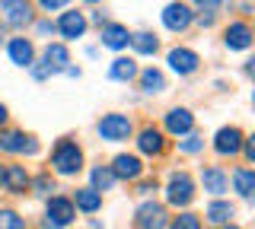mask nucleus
<instances>
[{"instance_id": "nucleus-1", "label": "nucleus", "mask_w": 255, "mask_h": 229, "mask_svg": "<svg viewBox=\"0 0 255 229\" xmlns=\"http://www.w3.org/2000/svg\"><path fill=\"white\" fill-rule=\"evenodd\" d=\"M51 169L58 175H77L83 169V150H80L74 140H61L58 147L51 150Z\"/></svg>"}, {"instance_id": "nucleus-2", "label": "nucleus", "mask_w": 255, "mask_h": 229, "mask_svg": "<svg viewBox=\"0 0 255 229\" xmlns=\"http://www.w3.org/2000/svg\"><path fill=\"white\" fill-rule=\"evenodd\" d=\"M166 201L172 207H188L195 201V181H191L188 172H172L169 181H166Z\"/></svg>"}, {"instance_id": "nucleus-3", "label": "nucleus", "mask_w": 255, "mask_h": 229, "mask_svg": "<svg viewBox=\"0 0 255 229\" xmlns=\"http://www.w3.org/2000/svg\"><path fill=\"white\" fill-rule=\"evenodd\" d=\"M74 217H77V210H74V201L70 197H61V194H54V197H48V207H45V229H61V226H67V223H74Z\"/></svg>"}, {"instance_id": "nucleus-4", "label": "nucleus", "mask_w": 255, "mask_h": 229, "mask_svg": "<svg viewBox=\"0 0 255 229\" xmlns=\"http://www.w3.org/2000/svg\"><path fill=\"white\" fill-rule=\"evenodd\" d=\"M96 131H99V137L109 140V144H122V140L131 137L134 124H131L128 115H106L99 124H96Z\"/></svg>"}, {"instance_id": "nucleus-5", "label": "nucleus", "mask_w": 255, "mask_h": 229, "mask_svg": "<svg viewBox=\"0 0 255 229\" xmlns=\"http://www.w3.org/2000/svg\"><path fill=\"white\" fill-rule=\"evenodd\" d=\"M0 22L10 29H22L32 22V3L29 0H0Z\"/></svg>"}, {"instance_id": "nucleus-6", "label": "nucleus", "mask_w": 255, "mask_h": 229, "mask_svg": "<svg viewBox=\"0 0 255 229\" xmlns=\"http://www.w3.org/2000/svg\"><path fill=\"white\" fill-rule=\"evenodd\" d=\"M137 229H166L169 226V213H166L163 204L156 201H143L137 207V217H134Z\"/></svg>"}, {"instance_id": "nucleus-7", "label": "nucleus", "mask_w": 255, "mask_h": 229, "mask_svg": "<svg viewBox=\"0 0 255 229\" xmlns=\"http://www.w3.org/2000/svg\"><path fill=\"white\" fill-rule=\"evenodd\" d=\"M0 153H13V156H22V153H38V144L22 131H0Z\"/></svg>"}, {"instance_id": "nucleus-8", "label": "nucleus", "mask_w": 255, "mask_h": 229, "mask_svg": "<svg viewBox=\"0 0 255 229\" xmlns=\"http://www.w3.org/2000/svg\"><path fill=\"white\" fill-rule=\"evenodd\" d=\"M191 19H195V13H191L188 3H169L163 10V26L169 29V32H185L191 26Z\"/></svg>"}, {"instance_id": "nucleus-9", "label": "nucleus", "mask_w": 255, "mask_h": 229, "mask_svg": "<svg viewBox=\"0 0 255 229\" xmlns=\"http://www.w3.org/2000/svg\"><path fill=\"white\" fill-rule=\"evenodd\" d=\"M29 188V175L22 165H6L0 169V191H10V194H26Z\"/></svg>"}, {"instance_id": "nucleus-10", "label": "nucleus", "mask_w": 255, "mask_h": 229, "mask_svg": "<svg viewBox=\"0 0 255 229\" xmlns=\"http://www.w3.org/2000/svg\"><path fill=\"white\" fill-rule=\"evenodd\" d=\"M243 131L239 128H220L217 137H214V150H217L220 156H236L239 150H243Z\"/></svg>"}, {"instance_id": "nucleus-11", "label": "nucleus", "mask_w": 255, "mask_h": 229, "mask_svg": "<svg viewBox=\"0 0 255 229\" xmlns=\"http://www.w3.org/2000/svg\"><path fill=\"white\" fill-rule=\"evenodd\" d=\"M109 169L115 172V178H125V181H137L143 175V162L137 159V156H131V153L115 156V162H112Z\"/></svg>"}, {"instance_id": "nucleus-12", "label": "nucleus", "mask_w": 255, "mask_h": 229, "mask_svg": "<svg viewBox=\"0 0 255 229\" xmlns=\"http://www.w3.org/2000/svg\"><path fill=\"white\" fill-rule=\"evenodd\" d=\"M166 61H169V67H172L179 76H188V74H195V70H198V64H201V58H198V54L191 51V48H172Z\"/></svg>"}, {"instance_id": "nucleus-13", "label": "nucleus", "mask_w": 255, "mask_h": 229, "mask_svg": "<svg viewBox=\"0 0 255 229\" xmlns=\"http://www.w3.org/2000/svg\"><path fill=\"white\" fill-rule=\"evenodd\" d=\"M223 42H227L230 51H246L252 45V29L249 22H230L227 32H223Z\"/></svg>"}, {"instance_id": "nucleus-14", "label": "nucleus", "mask_w": 255, "mask_h": 229, "mask_svg": "<svg viewBox=\"0 0 255 229\" xmlns=\"http://www.w3.org/2000/svg\"><path fill=\"white\" fill-rule=\"evenodd\" d=\"M6 54H10V61L16 67H32V61H35V48H32L29 38H10Z\"/></svg>"}, {"instance_id": "nucleus-15", "label": "nucleus", "mask_w": 255, "mask_h": 229, "mask_svg": "<svg viewBox=\"0 0 255 229\" xmlns=\"http://www.w3.org/2000/svg\"><path fill=\"white\" fill-rule=\"evenodd\" d=\"M58 32L64 38H80L86 32V16L80 10H70V13H64V16L58 19Z\"/></svg>"}, {"instance_id": "nucleus-16", "label": "nucleus", "mask_w": 255, "mask_h": 229, "mask_svg": "<svg viewBox=\"0 0 255 229\" xmlns=\"http://www.w3.org/2000/svg\"><path fill=\"white\" fill-rule=\"evenodd\" d=\"M201 185H204L207 194H223L227 185H230V178L220 165H207V169H201Z\"/></svg>"}, {"instance_id": "nucleus-17", "label": "nucleus", "mask_w": 255, "mask_h": 229, "mask_svg": "<svg viewBox=\"0 0 255 229\" xmlns=\"http://www.w3.org/2000/svg\"><path fill=\"white\" fill-rule=\"evenodd\" d=\"M191 124H195V118H191L188 108H172V112L166 115V131L175 134V137H182V134H191Z\"/></svg>"}, {"instance_id": "nucleus-18", "label": "nucleus", "mask_w": 255, "mask_h": 229, "mask_svg": "<svg viewBox=\"0 0 255 229\" xmlns=\"http://www.w3.org/2000/svg\"><path fill=\"white\" fill-rule=\"evenodd\" d=\"M128 29L125 26H118V22H106L102 26V45L106 48H112V51H122V48H128Z\"/></svg>"}, {"instance_id": "nucleus-19", "label": "nucleus", "mask_w": 255, "mask_h": 229, "mask_svg": "<svg viewBox=\"0 0 255 229\" xmlns=\"http://www.w3.org/2000/svg\"><path fill=\"white\" fill-rule=\"evenodd\" d=\"M137 147H140V153H147V156H159V153H163V147H166L163 131H156V128H143V131H140V137H137Z\"/></svg>"}, {"instance_id": "nucleus-20", "label": "nucleus", "mask_w": 255, "mask_h": 229, "mask_svg": "<svg viewBox=\"0 0 255 229\" xmlns=\"http://www.w3.org/2000/svg\"><path fill=\"white\" fill-rule=\"evenodd\" d=\"M204 217L211 220V223H217V226H227V223H233L236 207L230 201H211V204H207V210H204Z\"/></svg>"}, {"instance_id": "nucleus-21", "label": "nucleus", "mask_w": 255, "mask_h": 229, "mask_svg": "<svg viewBox=\"0 0 255 229\" xmlns=\"http://www.w3.org/2000/svg\"><path fill=\"white\" fill-rule=\"evenodd\" d=\"M102 207V194L93 191V188H77L74 191V210H83V213H96Z\"/></svg>"}, {"instance_id": "nucleus-22", "label": "nucleus", "mask_w": 255, "mask_h": 229, "mask_svg": "<svg viewBox=\"0 0 255 229\" xmlns=\"http://www.w3.org/2000/svg\"><path fill=\"white\" fill-rule=\"evenodd\" d=\"M137 76V64H134L131 58H115L109 67V80H118V83H128Z\"/></svg>"}, {"instance_id": "nucleus-23", "label": "nucleus", "mask_w": 255, "mask_h": 229, "mask_svg": "<svg viewBox=\"0 0 255 229\" xmlns=\"http://www.w3.org/2000/svg\"><path fill=\"white\" fill-rule=\"evenodd\" d=\"M67 64H70V54H67L64 45H48V48H45V67L51 70V74L67 70Z\"/></svg>"}, {"instance_id": "nucleus-24", "label": "nucleus", "mask_w": 255, "mask_h": 229, "mask_svg": "<svg viewBox=\"0 0 255 229\" xmlns=\"http://www.w3.org/2000/svg\"><path fill=\"white\" fill-rule=\"evenodd\" d=\"M233 188H236V194L239 197H246V201H249L252 197V191H255V172L252 169H233Z\"/></svg>"}, {"instance_id": "nucleus-25", "label": "nucleus", "mask_w": 255, "mask_h": 229, "mask_svg": "<svg viewBox=\"0 0 255 229\" xmlns=\"http://www.w3.org/2000/svg\"><path fill=\"white\" fill-rule=\"evenodd\" d=\"M90 178H93L90 188H93V191H99V194H102V191H112V188H115V181H118L115 172H112L109 165H96V169L90 172Z\"/></svg>"}, {"instance_id": "nucleus-26", "label": "nucleus", "mask_w": 255, "mask_h": 229, "mask_svg": "<svg viewBox=\"0 0 255 229\" xmlns=\"http://www.w3.org/2000/svg\"><path fill=\"white\" fill-rule=\"evenodd\" d=\"M140 89L150 92V96H153V92H163L166 89V76L159 74V70H153V67L143 70V74H140Z\"/></svg>"}, {"instance_id": "nucleus-27", "label": "nucleus", "mask_w": 255, "mask_h": 229, "mask_svg": "<svg viewBox=\"0 0 255 229\" xmlns=\"http://www.w3.org/2000/svg\"><path fill=\"white\" fill-rule=\"evenodd\" d=\"M128 42H131V48L137 54H156V48H159L156 35H150V32H137V35L128 38Z\"/></svg>"}, {"instance_id": "nucleus-28", "label": "nucleus", "mask_w": 255, "mask_h": 229, "mask_svg": "<svg viewBox=\"0 0 255 229\" xmlns=\"http://www.w3.org/2000/svg\"><path fill=\"white\" fill-rule=\"evenodd\" d=\"M169 229H201V217H198V213L182 210L179 217H172V220H169Z\"/></svg>"}, {"instance_id": "nucleus-29", "label": "nucleus", "mask_w": 255, "mask_h": 229, "mask_svg": "<svg viewBox=\"0 0 255 229\" xmlns=\"http://www.w3.org/2000/svg\"><path fill=\"white\" fill-rule=\"evenodd\" d=\"M29 188H32V194H35V197H45V194L54 191V181H51L48 172H42L38 178H29Z\"/></svg>"}, {"instance_id": "nucleus-30", "label": "nucleus", "mask_w": 255, "mask_h": 229, "mask_svg": "<svg viewBox=\"0 0 255 229\" xmlns=\"http://www.w3.org/2000/svg\"><path fill=\"white\" fill-rule=\"evenodd\" d=\"M0 229H26V220L16 210H0Z\"/></svg>"}, {"instance_id": "nucleus-31", "label": "nucleus", "mask_w": 255, "mask_h": 229, "mask_svg": "<svg viewBox=\"0 0 255 229\" xmlns=\"http://www.w3.org/2000/svg\"><path fill=\"white\" fill-rule=\"evenodd\" d=\"M179 150L182 153H198V150H204V137L201 134H188L185 140H179Z\"/></svg>"}, {"instance_id": "nucleus-32", "label": "nucleus", "mask_w": 255, "mask_h": 229, "mask_svg": "<svg viewBox=\"0 0 255 229\" xmlns=\"http://www.w3.org/2000/svg\"><path fill=\"white\" fill-rule=\"evenodd\" d=\"M67 3H70V0H38V6L48 10V13H51V10H61V6H67Z\"/></svg>"}, {"instance_id": "nucleus-33", "label": "nucleus", "mask_w": 255, "mask_h": 229, "mask_svg": "<svg viewBox=\"0 0 255 229\" xmlns=\"http://www.w3.org/2000/svg\"><path fill=\"white\" fill-rule=\"evenodd\" d=\"M195 3H198V6H204V10L211 13L214 6H220V3H223V0H195Z\"/></svg>"}, {"instance_id": "nucleus-34", "label": "nucleus", "mask_w": 255, "mask_h": 229, "mask_svg": "<svg viewBox=\"0 0 255 229\" xmlns=\"http://www.w3.org/2000/svg\"><path fill=\"white\" fill-rule=\"evenodd\" d=\"M150 191H156V181H140L137 194H150Z\"/></svg>"}, {"instance_id": "nucleus-35", "label": "nucleus", "mask_w": 255, "mask_h": 229, "mask_svg": "<svg viewBox=\"0 0 255 229\" xmlns=\"http://www.w3.org/2000/svg\"><path fill=\"white\" fill-rule=\"evenodd\" d=\"M198 26H214V13H201V16H198Z\"/></svg>"}, {"instance_id": "nucleus-36", "label": "nucleus", "mask_w": 255, "mask_h": 229, "mask_svg": "<svg viewBox=\"0 0 255 229\" xmlns=\"http://www.w3.org/2000/svg\"><path fill=\"white\" fill-rule=\"evenodd\" d=\"M243 150H246V156H249V159H255V144H252V140H243Z\"/></svg>"}, {"instance_id": "nucleus-37", "label": "nucleus", "mask_w": 255, "mask_h": 229, "mask_svg": "<svg viewBox=\"0 0 255 229\" xmlns=\"http://www.w3.org/2000/svg\"><path fill=\"white\" fill-rule=\"evenodd\" d=\"M6 121V105H0V124Z\"/></svg>"}, {"instance_id": "nucleus-38", "label": "nucleus", "mask_w": 255, "mask_h": 229, "mask_svg": "<svg viewBox=\"0 0 255 229\" xmlns=\"http://www.w3.org/2000/svg\"><path fill=\"white\" fill-rule=\"evenodd\" d=\"M220 229H239V226L236 223H227V226H220Z\"/></svg>"}, {"instance_id": "nucleus-39", "label": "nucleus", "mask_w": 255, "mask_h": 229, "mask_svg": "<svg viewBox=\"0 0 255 229\" xmlns=\"http://www.w3.org/2000/svg\"><path fill=\"white\" fill-rule=\"evenodd\" d=\"M86 3H96V0H86Z\"/></svg>"}]
</instances>
